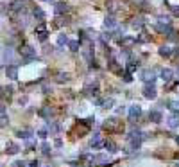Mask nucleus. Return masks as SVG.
I'll return each instance as SVG.
<instances>
[{
  "label": "nucleus",
  "instance_id": "obj_23",
  "mask_svg": "<svg viewBox=\"0 0 179 167\" xmlns=\"http://www.w3.org/2000/svg\"><path fill=\"white\" fill-rule=\"evenodd\" d=\"M47 38H49V32H47V29H45V31H41V32H38V40H40V42H47Z\"/></svg>",
  "mask_w": 179,
  "mask_h": 167
},
{
  "label": "nucleus",
  "instance_id": "obj_5",
  "mask_svg": "<svg viewBox=\"0 0 179 167\" xmlns=\"http://www.w3.org/2000/svg\"><path fill=\"white\" fill-rule=\"evenodd\" d=\"M140 115H142V106L134 104V106L129 108V120H131V122H134V119H138Z\"/></svg>",
  "mask_w": 179,
  "mask_h": 167
},
{
  "label": "nucleus",
  "instance_id": "obj_4",
  "mask_svg": "<svg viewBox=\"0 0 179 167\" xmlns=\"http://www.w3.org/2000/svg\"><path fill=\"white\" fill-rule=\"evenodd\" d=\"M167 124H169V128H172V129L177 128L179 126V113L177 112H172V113L167 117Z\"/></svg>",
  "mask_w": 179,
  "mask_h": 167
},
{
  "label": "nucleus",
  "instance_id": "obj_9",
  "mask_svg": "<svg viewBox=\"0 0 179 167\" xmlns=\"http://www.w3.org/2000/svg\"><path fill=\"white\" fill-rule=\"evenodd\" d=\"M172 75H174V72L170 70V68H163L161 70V74H159V77L165 81V83H169V81H172Z\"/></svg>",
  "mask_w": 179,
  "mask_h": 167
},
{
  "label": "nucleus",
  "instance_id": "obj_6",
  "mask_svg": "<svg viewBox=\"0 0 179 167\" xmlns=\"http://www.w3.org/2000/svg\"><path fill=\"white\" fill-rule=\"evenodd\" d=\"M6 74H7V77L13 79V81L18 79V67H16V65H9V67L6 68Z\"/></svg>",
  "mask_w": 179,
  "mask_h": 167
},
{
  "label": "nucleus",
  "instance_id": "obj_14",
  "mask_svg": "<svg viewBox=\"0 0 179 167\" xmlns=\"http://www.w3.org/2000/svg\"><path fill=\"white\" fill-rule=\"evenodd\" d=\"M159 54H161V56H167V58H169V56H172V54H174V51H172L170 47H167V45H163V47L159 49Z\"/></svg>",
  "mask_w": 179,
  "mask_h": 167
},
{
  "label": "nucleus",
  "instance_id": "obj_27",
  "mask_svg": "<svg viewBox=\"0 0 179 167\" xmlns=\"http://www.w3.org/2000/svg\"><path fill=\"white\" fill-rule=\"evenodd\" d=\"M41 149H43V155H49V153H50V146H49V144H43Z\"/></svg>",
  "mask_w": 179,
  "mask_h": 167
},
{
  "label": "nucleus",
  "instance_id": "obj_25",
  "mask_svg": "<svg viewBox=\"0 0 179 167\" xmlns=\"http://www.w3.org/2000/svg\"><path fill=\"white\" fill-rule=\"evenodd\" d=\"M50 113H52V112H50V108H43L41 112H40V115H41V117H49Z\"/></svg>",
  "mask_w": 179,
  "mask_h": 167
},
{
  "label": "nucleus",
  "instance_id": "obj_21",
  "mask_svg": "<svg viewBox=\"0 0 179 167\" xmlns=\"http://www.w3.org/2000/svg\"><path fill=\"white\" fill-rule=\"evenodd\" d=\"M66 43H68V38H66L64 34H59V36H57V45L63 47V45H66Z\"/></svg>",
  "mask_w": 179,
  "mask_h": 167
},
{
  "label": "nucleus",
  "instance_id": "obj_13",
  "mask_svg": "<svg viewBox=\"0 0 179 167\" xmlns=\"http://www.w3.org/2000/svg\"><path fill=\"white\" fill-rule=\"evenodd\" d=\"M66 9H68V7H66V4H63V2H59V4L54 6V13H56V14H61V13H64Z\"/></svg>",
  "mask_w": 179,
  "mask_h": 167
},
{
  "label": "nucleus",
  "instance_id": "obj_8",
  "mask_svg": "<svg viewBox=\"0 0 179 167\" xmlns=\"http://www.w3.org/2000/svg\"><path fill=\"white\" fill-rule=\"evenodd\" d=\"M142 79H143L145 83H154V79H156L154 70H143V74H142Z\"/></svg>",
  "mask_w": 179,
  "mask_h": 167
},
{
  "label": "nucleus",
  "instance_id": "obj_34",
  "mask_svg": "<svg viewBox=\"0 0 179 167\" xmlns=\"http://www.w3.org/2000/svg\"><path fill=\"white\" fill-rule=\"evenodd\" d=\"M170 167H179V162H176V164H172Z\"/></svg>",
  "mask_w": 179,
  "mask_h": 167
},
{
  "label": "nucleus",
  "instance_id": "obj_37",
  "mask_svg": "<svg viewBox=\"0 0 179 167\" xmlns=\"http://www.w3.org/2000/svg\"><path fill=\"white\" fill-rule=\"evenodd\" d=\"M176 140H177V144H179V136H177V138H176Z\"/></svg>",
  "mask_w": 179,
  "mask_h": 167
},
{
  "label": "nucleus",
  "instance_id": "obj_36",
  "mask_svg": "<svg viewBox=\"0 0 179 167\" xmlns=\"http://www.w3.org/2000/svg\"><path fill=\"white\" fill-rule=\"evenodd\" d=\"M41 2H50V0H41Z\"/></svg>",
  "mask_w": 179,
  "mask_h": 167
},
{
  "label": "nucleus",
  "instance_id": "obj_31",
  "mask_svg": "<svg viewBox=\"0 0 179 167\" xmlns=\"http://www.w3.org/2000/svg\"><path fill=\"white\" fill-rule=\"evenodd\" d=\"M38 135L41 136V138H47V129H40V131H38Z\"/></svg>",
  "mask_w": 179,
  "mask_h": 167
},
{
  "label": "nucleus",
  "instance_id": "obj_28",
  "mask_svg": "<svg viewBox=\"0 0 179 167\" xmlns=\"http://www.w3.org/2000/svg\"><path fill=\"white\" fill-rule=\"evenodd\" d=\"M170 11H172L174 14H177V16H179V7H177V6H170Z\"/></svg>",
  "mask_w": 179,
  "mask_h": 167
},
{
  "label": "nucleus",
  "instance_id": "obj_18",
  "mask_svg": "<svg viewBox=\"0 0 179 167\" xmlns=\"http://www.w3.org/2000/svg\"><path fill=\"white\" fill-rule=\"evenodd\" d=\"M104 147L109 151V153H115V151H116V146L111 142V140H106V142H104Z\"/></svg>",
  "mask_w": 179,
  "mask_h": 167
},
{
  "label": "nucleus",
  "instance_id": "obj_35",
  "mask_svg": "<svg viewBox=\"0 0 179 167\" xmlns=\"http://www.w3.org/2000/svg\"><path fill=\"white\" fill-rule=\"evenodd\" d=\"M174 54H179V47H177V49H176V51H174Z\"/></svg>",
  "mask_w": 179,
  "mask_h": 167
},
{
  "label": "nucleus",
  "instance_id": "obj_7",
  "mask_svg": "<svg viewBox=\"0 0 179 167\" xmlns=\"http://www.w3.org/2000/svg\"><path fill=\"white\" fill-rule=\"evenodd\" d=\"M149 119H150L152 122H161V120H163V115H161L159 110H150V112H149Z\"/></svg>",
  "mask_w": 179,
  "mask_h": 167
},
{
  "label": "nucleus",
  "instance_id": "obj_38",
  "mask_svg": "<svg viewBox=\"0 0 179 167\" xmlns=\"http://www.w3.org/2000/svg\"><path fill=\"white\" fill-rule=\"evenodd\" d=\"M0 167H2V165H0Z\"/></svg>",
  "mask_w": 179,
  "mask_h": 167
},
{
  "label": "nucleus",
  "instance_id": "obj_32",
  "mask_svg": "<svg viewBox=\"0 0 179 167\" xmlns=\"http://www.w3.org/2000/svg\"><path fill=\"white\" fill-rule=\"evenodd\" d=\"M54 144H56V147H61V146H63V142H61V138H57V140H56Z\"/></svg>",
  "mask_w": 179,
  "mask_h": 167
},
{
  "label": "nucleus",
  "instance_id": "obj_3",
  "mask_svg": "<svg viewBox=\"0 0 179 167\" xmlns=\"http://www.w3.org/2000/svg\"><path fill=\"white\" fill-rule=\"evenodd\" d=\"M156 95H158V92H156L154 83H147L143 86V97L145 99H156Z\"/></svg>",
  "mask_w": 179,
  "mask_h": 167
},
{
  "label": "nucleus",
  "instance_id": "obj_24",
  "mask_svg": "<svg viewBox=\"0 0 179 167\" xmlns=\"http://www.w3.org/2000/svg\"><path fill=\"white\" fill-rule=\"evenodd\" d=\"M136 68H138V63H129L127 65V72H134Z\"/></svg>",
  "mask_w": 179,
  "mask_h": 167
},
{
  "label": "nucleus",
  "instance_id": "obj_29",
  "mask_svg": "<svg viewBox=\"0 0 179 167\" xmlns=\"http://www.w3.org/2000/svg\"><path fill=\"white\" fill-rule=\"evenodd\" d=\"M57 81H68V75H66V74H59Z\"/></svg>",
  "mask_w": 179,
  "mask_h": 167
},
{
  "label": "nucleus",
  "instance_id": "obj_22",
  "mask_svg": "<svg viewBox=\"0 0 179 167\" xmlns=\"http://www.w3.org/2000/svg\"><path fill=\"white\" fill-rule=\"evenodd\" d=\"M133 27H134V29H142V27H143V18H134Z\"/></svg>",
  "mask_w": 179,
  "mask_h": 167
},
{
  "label": "nucleus",
  "instance_id": "obj_11",
  "mask_svg": "<svg viewBox=\"0 0 179 167\" xmlns=\"http://www.w3.org/2000/svg\"><path fill=\"white\" fill-rule=\"evenodd\" d=\"M9 155H16L18 151H20V147H18V144H14V142H7V149H6Z\"/></svg>",
  "mask_w": 179,
  "mask_h": 167
},
{
  "label": "nucleus",
  "instance_id": "obj_20",
  "mask_svg": "<svg viewBox=\"0 0 179 167\" xmlns=\"http://www.w3.org/2000/svg\"><path fill=\"white\" fill-rule=\"evenodd\" d=\"M169 108L172 112H177L179 113V101H169Z\"/></svg>",
  "mask_w": 179,
  "mask_h": 167
},
{
  "label": "nucleus",
  "instance_id": "obj_33",
  "mask_svg": "<svg viewBox=\"0 0 179 167\" xmlns=\"http://www.w3.org/2000/svg\"><path fill=\"white\" fill-rule=\"evenodd\" d=\"M0 117H6V108L4 106H0Z\"/></svg>",
  "mask_w": 179,
  "mask_h": 167
},
{
  "label": "nucleus",
  "instance_id": "obj_19",
  "mask_svg": "<svg viewBox=\"0 0 179 167\" xmlns=\"http://www.w3.org/2000/svg\"><path fill=\"white\" fill-rule=\"evenodd\" d=\"M34 16H36V18H38L40 22L45 20V13H43V11L40 9V7H36V9H34Z\"/></svg>",
  "mask_w": 179,
  "mask_h": 167
},
{
  "label": "nucleus",
  "instance_id": "obj_16",
  "mask_svg": "<svg viewBox=\"0 0 179 167\" xmlns=\"http://www.w3.org/2000/svg\"><path fill=\"white\" fill-rule=\"evenodd\" d=\"M102 146V140H100V135H97L95 133L93 138H91V147H100Z\"/></svg>",
  "mask_w": 179,
  "mask_h": 167
},
{
  "label": "nucleus",
  "instance_id": "obj_15",
  "mask_svg": "<svg viewBox=\"0 0 179 167\" xmlns=\"http://www.w3.org/2000/svg\"><path fill=\"white\" fill-rule=\"evenodd\" d=\"M68 47H70V51H74V52H77V51L81 49V42H79V40H74V42H68Z\"/></svg>",
  "mask_w": 179,
  "mask_h": 167
},
{
  "label": "nucleus",
  "instance_id": "obj_2",
  "mask_svg": "<svg viewBox=\"0 0 179 167\" xmlns=\"http://www.w3.org/2000/svg\"><path fill=\"white\" fill-rule=\"evenodd\" d=\"M18 54H20V56H23L27 61H31V59H34V58H36V51H34L32 47H29V45H23V47H20V49H18Z\"/></svg>",
  "mask_w": 179,
  "mask_h": 167
},
{
  "label": "nucleus",
  "instance_id": "obj_26",
  "mask_svg": "<svg viewBox=\"0 0 179 167\" xmlns=\"http://www.w3.org/2000/svg\"><path fill=\"white\" fill-rule=\"evenodd\" d=\"M124 81H126V83H131V81H133V75H131V72H126V74H124Z\"/></svg>",
  "mask_w": 179,
  "mask_h": 167
},
{
  "label": "nucleus",
  "instance_id": "obj_10",
  "mask_svg": "<svg viewBox=\"0 0 179 167\" xmlns=\"http://www.w3.org/2000/svg\"><path fill=\"white\" fill-rule=\"evenodd\" d=\"M133 43H136V38H133V36H124V38L120 40V45H122V47H129V45H133Z\"/></svg>",
  "mask_w": 179,
  "mask_h": 167
},
{
  "label": "nucleus",
  "instance_id": "obj_12",
  "mask_svg": "<svg viewBox=\"0 0 179 167\" xmlns=\"http://www.w3.org/2000/svg\"><path fill=\"white\" fill-rule=\"evenodd\" d=\"M16 135L20 136V138H23V140H29V138H32V131H31V129H23V131L20 129Z\"/></svg>",
  "mask_w": 179,
  "mask_h": 167
},
{
  "label": "nucleus",
  "instance_id": "obj_30",
  "mask_svg": "<svg viewBox=\"0 0 179 167\" xmlns=\"http://www.w3.org/2000/svg\"><path fill=\"white\" fill-rule=\"evenodd\" d=\"M41 31H45V23H40V25H38V27H36V32H41Z\"/></svg>",
  "mask_w": 179,
  "mask_h": 167
},
{
  "label": "nucleus",
  "instance_id": "obj_17",
  "mask_svg": "<svg viewBox=\"0 0 179 167\" xmlns=\"http://www.w3.org/2000/svg\"><path fill=\"white\" fill-rule=\"evenodd\" d=\"M104 27H106V29H113V27H116V22L109 16V18H106V20H104Z\"/></svg>",
  "mask_w": 179,
  "mask_h": 167
},
{
  "label": "nucleus",
  "instance_id": "obj_1",
  "mask_svg": "<svg viewBox=\"0 0 179 167\" xmlns=\"http://www.w3.org/2000/svg\"><path fill=\"white\" fill-rule=\"evenodd\" d=\"M109 164H111V158H109V155H106V153H100V155L91 157V165H109Z\"/></svg>",
  "mask_w": 179,
  "mask_h": 167
}]
</instances>
